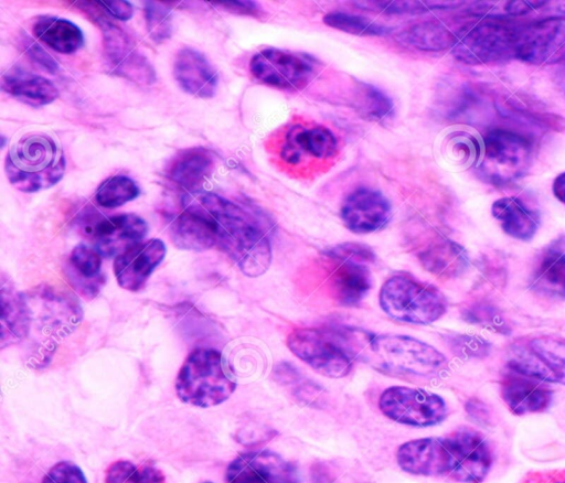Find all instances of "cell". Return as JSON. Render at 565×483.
I'll return each instance as SVG.
<instances>
[{"label":"cell","instance_id":"6da1fadb","mask_svg":"<svg viewBox=\"0 0 565 483\" xmlns=\"http://www.w3.org/2000/svg\"><path fill=\"white\" fill-rule=\"evenodd\" d=\"M193 196L215 224L216 247L227 254L246 276L263 275L271 261V246L259 219L215 193Z\"/></svg>","mask_w":565,"mask_h":483},{"label":"cell","instance_id":"7a4b0ae2","mask_svg":"<svg viewBox=\"0 0 565 483\" xmlns=\"http://www.w3.org/2000/svg\"><path fill=\"white\" fill-rule=\"evenodd\" d=\"M4 171L10 184L17 190L35 193L52 187L63 178L65 158L52 137L30 132L10 147Z\"/></svg>","mask_w":565,"mask_h":483},{"label":"cell","instance_id":"3957f363","mask_svg":"<svg viewBox=\"0 0 565 483\" xmlns=\"http://www.w3.org/2000/svg\"><path fill=\"white\" fill-rule=\"evenodd\" d=\"M287 346L317 373L330 378L347 376L363 351L353 332L331 326L294 329Z\"/></svg>","mask_w":565,"mask_h":483},{"label":"cell","instance_id":"277c9868","mask_svg":"<svg viewBox=\"0 0 565 483\" xmlns=\"http://www.w3.org/2000/svg\"><path fill=\"white\" fill-rule=\"evenodd\" d=\"M362 353L375 369L412 379L435 378L447 365L444 354L434 346L401 334L374 335Z\"/></svg>","mask_w":565,"mask_h":483},{"label":"cell","instance_id":"5b68a950","mask_svg":"<svg viewBox=\"0 0 565 483\" xmlns=\"http://www.w3.org/2000/svg\"><path fill=\"white\" fill-rule=\"evenodd\" d=\"M235 388L236 383L226 373L222 354L213 348L193 350L175 380L180 400L201 408L224 402Z\"/></svg>","mask_w":565,"mask_h":483},{"label":"cell","instance_id":"8992f818","mask_svg":"<svg viewBox=\"0 0 565 483\" xmlns=\"http://www.w3.org/2000/svg\"><path fill=\"white\" fill-rule=\"evenodd\" d=\"M280 165L298 174H308L331 163L339 147L334 135L311 121H294L273 140Z\"/></svg>","mask_w":565,"mask_h":483},{"label":"cell","instance_id":"52a82bcc","mask_svg":"<svg viewBox=\"0 0 565 483\" xmlns=\"http://www.w3.org/2000/svg\"><path fill=\"white\" fill-rule=\"evenodd\" d=\"M379 300L388 316L404 323L430 324L447 311L441 291L404 272L391 276L383 283Z\"/></svg>","mask_w":565,"mask_h":483},{"label":"cell","instance_id":"ba28073f","mask_svg":"<svg viewBox=\"0 0 565 483\" xmlns=\"http://www.w3.org/2000/svg\"><path fill=\"white\" fill-rule=\"evenodd\" d=\"M24 296L31 315L29 335L39 331V344L52 352L57 340L70 334L81 322L82 310L72 297L44 285Z\"/></svg>","mask_w":565,"mask_h":483},{"label":"cell","instance_id":"9c48e42d","mask_svg":"<svg viewBox=\"0 0 565 483\" xmlns=\"http://www.w3.org/2000/svg\"><path fill=\"white\" fill-rule=\"evenodd\" d=\"M326 256L333 265L329 273L332 297L342 305L358 304L372 287L369 266L374 261L373 251L350 243L335 246Z\"/></svg>","mask_w":565,"mask_h":483},{"label":"cell","instance_id":"30bf717a","mask_svg":"<svg viewBox=\"0 0 565 483\" xmlns=\"http://www.w3.org/2000/svg\"><path fill=\"white\" fill-rule=\"evenodd\" d=\"M518 29L501 21L486 20L463 26L451 47L466 64L481 65L514 57Z\"/></svg>","mask_w":565,"mask_h":483},{"label":"cell","instance_id":"8fae6325","mask_svg":"<svg viewBox=\"0 0 565 483\" xmlns=\"http://www.w3.org/2000/svg\"><path fill=\"white\" fill-rule=\"evenodd\" d=\"M530 140L515 131L493 129L483 138L479 170L484 180L503 185L521 178L530 167Z\"/></svg>","mask_w":565,"mask_h":483},{"label":"cell","instance_id":"7c38bea8","mask_svg":"<svg viewBox=\"0 0 565 483\" xmlns=\"http://www.w3.org/2000/svg\"><path fill=\"white\" fill-rule=\"evenodd\" d=\"M315 61L301 53L265 49L249 61V72L259 83L282 90H300L316 75Z\"/></svg>","mask_w":565,"mask_h":483},{"label":"cell","instance_id":"4fadbf2b","mask_svg":"<svg viewBox=\"0 0 565 483\" xmlns=\"http://www.w3.org/2000/svg\"><path fill=\"white\" fill-rule=\"evenodd\" d=\"M380 410L390 419L414 427H429L441 422L447 405L439 395L405 386L386 388L379 399Z\"/></svg>","mask_w":565,"mask_h":483},{"label":"cell","instance_id":"5bb4252c","mask_svg":"<svg viewBox=\"0 0 565 483\" xmlns=\"http://www.w3.org/2000/svg\"><path fill=\"white\" fill-rule=\"evenodd\" d=\"M514 57L535 65L565 60V17H551L518 29Z\"/></svg>","mask_w":565,"mask_h":483},{"label":"cell","instance_id":"9a60e30c","mask_svg":"<svg viewBox=\"0 0 565 483\" xmlns=\"http://www.w3.org/2000/svg\"><path fill=\"white\" fill-rule=\"evenodd\" d=\"M97 23L102 29L104 58L109 69L135 83L151 85L156 80V72L129 35L104 19L98 18Z\"/></svg>","mask_w":565,"mask_h":483},{"label":"cell","instance_id":"2e32d148","mask_svg":"<svg viewBox=\"0 0 565 483\" xmlns=\"http://www.w3.org/2000/svg\"><path fill=\"white\" fill-rule=\"evenodd\" d=\"M82 227L93 248L107 258L141 243L148 233L145 219L132 213L89 218Z\"/></svg>","mask_w":565,"mask_h":483},{"label":"cell","instance_id":"e0dca14e","mask_svg":"<svg viewBox=\"0 0 565 483\" xmlns=\"http://www.w3.org/2000/svg\"><path fill=\"white\" fill-rule=\"evenodd\" d=\"M510 369L536 379L565 385V340L540 336L513 351Z\"/></svg>","mask_w":565,"mask_h":483},{"label":"cell","instance_id":"ac0fdd59","mask_svg":"<svg viewBox=\"0 0 565 483\" xmlns=\"http://www.w3.org/2000/svg\"><path fill=\"white\" fill-rule=\"evenodd\" d=\"M447 439L454 457L448 481L481 483L492 463V455L484 438L471 428H460L447 434Z\"/></svg>","mask_w":565,"mask_h":483},{"label":"cell","instance_id":"d6986e66","mask_svg":"<svg viewBox=\"0 0 565 483\" xmlns=\"http://www.w3.org/2000/svg\"><path fill=\"white\" fill-rule=\"evenodd\" d=\"M399 468L413 475L448 479L454 466L452 452L446 436L407 441L398 447Z\"/></svg>","mask_w":565,"mask_h":483},{"label":"cell","instance_id":"ffe728a7","mask_svg":"<svg viewBox=\"0 0 565 483\" xmlns=\"http://www.w3.org/2000/svg\"><path fill=\"white\" fill-rule=\"evenodd\" d=\"M226 483H297L295 468L268 450L239 453L227 466Z\"/></svg>","mask_w":565,"mask_h":483},{"label":"cell","instance_id":"44dd1931","mask_svg":"<svg viewBox=\"0 0 565 483\" xmlns=\"http://www.w3.org/2000/svg\"><path fill=\"white\" fill-rule=\"evenodd\" d=\"M166 245L159 238L138 243L115 257L114 273L120 288L141 290L166 256Z\"/></svg>","mask_w":565,"mask_h":483},{"label":"cell","instance_id":"7402d4cb","mask_svg":"<svg viewBox=\"0 0 565 483\" xmlns=\"http://www.w3.org/2000/svg\"><path fill=\"white\" fill-rule=\"evenodd\" d=\"M185 208L169 227L171 242L185 250L203 251L216 247L215 224L193 195L184 197Z\"/></svg>","mask_w":565,"mask_h":483},{"label":"cell","instance_id":"603a6c76","mask_svg":"<svg viewBox=\"0 0 565 483\" xmlns=\"http://www.w3.org/2000/svg\"><path fill=\"white\" fill-rule=\"evenodd\" d=\"M340 213L349 230L355 234H369L387 224L392 207L381 192L358 189L344 198Z\"/></svg>","mask_w":565,"mask_h":483},{"label":"cell","instance_id":"cb8c5ba5","mask_svg":"<svg viewBox=\"0 0 565 483\" xmlns=\"http://www.w3.org/2000/svg\"><path fill=\"white\" fill-rule=\"evenodd\" d=\"M501 397L515 415L545 411L553 398L546 382L511 371L501 382Z\"/></svg>","mask_w":565,"mask_h":483},{"label":"cell","instance_id":"d4e9b609","mask_svg":"<svg viewBox=\"0 0 565 483\" xmlns=\"http://www.w3.org/2000/svg\"><path fill=\"white\" fill-rule=\"evenodd\" d=\"M173 76L183 92L212 98L217 89L218 75L207 58L194 49H182L175 56Z\"/></svg>","mask_w":565,"mask_h":483},{"label":"cell","instance_id":"484cf974","mask_svg":"<svg viewBox=\"0 0 565 483\" xmlns=\"http://www.w3.org/2000/svg\"><path fill=\"white\" fill-rule=\"evenodd\" d=\"M63 273L68 285L85 300L98 296L106 282L102 271V256L93 247L76 245L66 260Z\"/></svg>","mask_w":565,"mask_h":483},{"label":"cell","instance_id":"4316f807","mask_svg":"<svg viewBox=\"0 0 565 483\" xmlns=\"http://www.w3.org/2000/svg\"><path fill=\"white\" fill-rule=\"evenodd\" d=\"M1 348L26 340L30 332L31 315L24 293L17 290L12 281L4 275L1 277L0 289Z\"/></svg>","mask_w":565,"mask_h":483},{"label":"cell","instance_id":"83f0119b","mask_svg":"<svg viewBox=\"0 0 565 483\" xmlns=\"http://www.w3.org/2000/svg\"><path fill=\"white\" fill-rule=\"evenodd\" d=\"M1 88L32 106L47 105L58 97V90L50 79L20 67H11L2 74Z\"/></svg>","mask_w":565,"mask_h":483},{"label":"cell","instance_id":"f1b7e54d","mask_svg":"<svg viewBox=\"0 0 565 483\" xmlns=\"http://www.w3.org/2000/svg\"><path fill=\"white\" fill-rule=\"evenodd\" d=\"M493 217L503 232L519 240L527 242L536 234L540 217L522 200L507 196L497 200L491 207Z\"/></svg>","mask_w":565,"mask_h":483},{"label":"cell","instance_id":"f546056e","mask_svg":"<svg viewBox=\"0 0 565 483\" xmlns=\"http://www.w3.org/2000/svg\"><path fill=\"white\" fill-rule=\"evenodd\" d=\"M215 162L212 153L204 148L180 151L167 168L168 179L178 186L192 190L213 172Z\"/></svg>","mask_w":565,"mask_h":483},{"label":"cell","instance_id":"4dcf8cb0","mask_svg":"<svg viewBox=\"0 0 565 483\" xmlns=\"http://www.w3.org/2000/svg\"><path fill=\"white\" fill-rule=\"evenodd\" d=\"M34 36L62 54L76 52L84 42L82 30L73 22L52 15H41L32 25Z\"/></svg>","mask_w":565,"mask_h":483},{"label":"cell","instance_id":"1f68e13d","mask_svg":"<svg viewBox=\"0 0 565 483\" xmlns=\"http://www.w3.org/2000/svg\"><path fill=\"white\" fill-rule=\"evenodd\" d=\"M539 294L565 299V250L550 247L541 257L531 282Z\"/></svg>","mask_w":565,"mask_h":483},{"label":"cell","instance_id":"d6a6232c","mask_svg":"<svg viewBox=\"0 0 565 483\" xmlns=\"http://www.w3.org/2000/svg\"><path fill=\"white\" fill-rule=\"evenodd\" d=\"M419 260L426 270L446 279L459 276L468 266L463 248L450 240L430 245L419 254Z\"/></svg>","mask_w":565,"mask_h":483},{"label":"cell","instance_id":"836d02e7","mask_svg":"<svg viewBox=\"0 0 565 483\" xmlns=\"http://www.w3.org/2000/svg\"><path fill=\"white\" fill-rule=\"evenodd\" d=\"M456 36L457 33L443 22L430 20L407 26L398 33L397 40L415 50L437 52L452 47Z\"/></svg>","mask_w":565,"mask_h":483},{"label":"cell","instance_id":"e575fe53","mask_svg":"<svg viewBox=\"0 0 565 483\" xmlns=\"http://www.w3.org/2000/svg\"><path fill=\"white\" fill-rule=\"evenodd\" d=\"M353 97L356 111L366 119L382 121L393 114L392 100L373 85L358 84Z\"/></svg>","mask_w":565,"mask_h":483},{"label":"cell","instance_id":"d590c367","mask_svg":"<svg viewBox=\"0 0 565 483\" xmlns=\"http://www.w3.org/2000/svg\"><path fill=\"white\" fill-rule=\"evenodd\" d=\"M139 194L140 190L132 179L118 174L98 186L95 200L102 207L115 208L135 200Z\"/></svg>","mask_w":565,"mask_h":483},{"label":"cell","instance_id":"8d00e7d4","mask_svg":"<svg viewBox=\"0 0 565 483\" xmlns=\"http://www.w3.org/2000/svg\"><path fill=\"white\" fill-rule=\"evenodd\" d=\"M106 483H166L163 473L152 465H136L119 460L109 465Z\"/></svg>","mask_w":565,"mask_h":483},{"label":"cell","instance_id":"74e56055","mask_svg":"<svg viewBox=\"0 0 565 483\" xmlns=\"http://www.w3.org/2000/svg\"><path fill=\"white\" fill-rule=\"evenodd\" d=\"M323 22L335 30L362 36L382 35L387 31L385 26L369 18L345 12H330L326 14Z\"/></svg>","mask_w":565,"mask_h":483},{"label":"cell","instance_id":"f35d334b","mask_svg":"<svg viewBox=\"0 0 565 483\" xmlns=\"http://www.w3.org/2000/svg\"><path fill=\"white\" fill-rule=\"evenodd\" d=\"M146 28L149 37L161 43L168 40L172 34V15L170 9L158 1H147L145 3Z\"/></svg>","mask_w":565,"mask_h":483},{"label":"cell","instance_id":"ab89813d","mask_svg":"<svg viewBox=\"0 0 565 483\" xmlns=\"http://www.w3.org/2000/svg\"><path fill=\"white\" fill-rule=\"evenodd\" d=\"M448 343L451 350L460 356L483 357L490 351L488 341L469 335H452L449 336Z\"/></svg>","mask_w":565,"mask_h":483},{"label":"cell","instance_id":"60d3db41","mask_svg":"<svg viewBox=\"0 0 565 483\" xmlns=\"http://www.w3.org/2000/svg\"><path fill=\"white\" fill-rule=\"evenodd\" d=\"M42 483H87L82 470L70 461L56 463L43 477Z\"/></svg>","mask_w":565,"mask_h":483},{"label":"cell","instance_id":"b9f144b4","mask_svg":"<svg viewBox=\"0 0 565 483\" xmlns=\"http://www.w3.org/2000/svg\"><path fill=\"white\" fill-rule=\"evenodd\" d=\"M23 50L26 57L33 63V65L38 66L42 71L55 74L58 69V65L54 58L34 41L26 39V41L23 42Z\"/></svg>","mask_w":565,"mask_h":483},{"label":"cell","instance_id":"7bdbcfd3","mask_svg":"<svg viewBox=\"0 0 565 483\" xmlns=\"http://www.w3.org/2000/svg\"><path fill=\"white\" fill-rule=\"evenodd\" d=\"M209 3L234 14L255 18H260L263 14L259 6L253 1H209Z\"/></svg>","mask_w":565,"mask_h":483},{"label":"cell","instance_id":"ee69618b","mask_svg":"<svg viewBox=\"0 0 565 483\" xmlns=\"http://www.w3.org/2000/svg\"><path fill=\"white\" fill-rule=\"evenodd\" d=\"M519 483H565V469L530 471Z\"/></svg>","mask_w":565,"mask_h":483},{"label":"cell","instance_id":"f6af8a7d","mask_svg":"<svg viewBox=\"0 0 565 483\" xmlns=\"http://www.w3.org/2000/svg\"><path fill=\"white\" fill-rule=\"evenodd\" d=\"M99 3L118 20L126 21L132 17V6L128 1H99Z\"/></svg>","mask_w":565,"mask_h":483},{"label":"cell","instance_id":"bcb514c9","mask_svg":"<svg viewBox=\"0 0 565 483\" xmlns=\"http://www.w3.org/2000/svg\"><path fill=\"white\" fill-rule=\"evenodd\" d=\"M555 197L565 204V172L558 174L552 185Z\"/></svg>","mask_w":565,"mask_h":483},{"label":"cell","instance_id":"7dc6e473","mask_svg":"<svg viewBox=\"0 0 565 483\" xmlns=\"http://www.w3.org/2000/svg\"><path fill=\"white\" fill-rule=\"evenodd\" d=\"M555 77L559 89L565 94V60L559 63Z\"/></svg>","mask_w":565,"mask_h":483},{"label":"cell","instance_id":"c3c4849f","mask_svg":"<svg viewBox=\"0 0 565 483\" xmlns=\"http://www.w3.org/2000/svg\"><path fill=\"white\" fill-rule=\"evenodd\" d=\"M558 4H561V7H557V10L565 13V1H561V2H557Z\"/></svg>","mask_w":565,"mask_h":483},{"label":"cell","instance_id":"681fc988","mask_svg":"<svg viewBox=\"0 0 565 483\" xmlns=\"http://www.w3.org/2000/svg\"><path fill=\"white\" fill-rule=\"evenodd\" d=\"M205 483H211V482H205Z\"/></svg>","mask_w":565,"mask_h":483}]
</instances>
